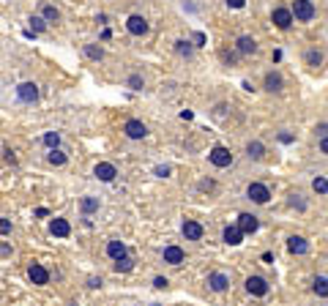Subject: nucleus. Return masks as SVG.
I'll list each match as a JSON object with an SVG mask.
<instances>
[{
  "mask_svg": "<svg viewBox=\"0 0 328 306\" xmlns=\"http://www.w3.org/2000/svg\"><path fill=\"white\" fill-rule=\"evenodd\" d=\"M287 252L290 254H306L309 252V241L304 235H290L287 238Z\"/></svg>",
  "mask_w": 328,
  "mask_h": 306,
  "instance_id": "dca6fc26",
  "label": "nucleus"
},
{
  "mask_svg": "<svg viewBox=\"0 0 328 306\" xmlns=\"http://www.w3.org/2000/svg\"><path fill=\"white\" fill-rule=\"evenodd\" d=\"M317 151H320L323 156H328V137H323V140H320V145H317Z\"/></svg>",
  "mask_w": 328,
  "mask_h": 306,
  "instance_id": "79ce46f5",
  "label": "nucleus"
},
{
  "mask_svg": "<svg viewBox=\"0 0 328 306\" xmlns=\"http://www.w3.org/2000/svg\"><path fill=\"white\" fill-rule=\"evenodd\" d=\"M315 134L320 137V140H323V137H328V123H317L315 126Z\"/></svg>",
  "mask_w": 328,
  "mask_h": 306,
  "instance_id": "4c0bfd02",
  "label": "nucleus"
},
{
  "mask_svg": "<svg viewBox=\"0 0 328 306\" xmlns=\"http://www.w3.org/2000/svg\"><path fill=\"white\" fill-rule=\"evenodd\" d=\"M44 145H47L49 151H55V148L60 145V134L58 131H47V134H44Z\"/></svg>",
  "mask_w": 328,
  "mask_h": 306,
  "instance_id": "473e14b6",
  "label": "nucleus"
},
{
  "mask_svg": "<svg viewBox=\"0 0 328 306\" xmlns=\"http://www.w3.org/2000/svg\"><path fill=\"white\" fill-rule=\"evenodd\" d=\"M126 30H129L131 36H148V30H151V22H148L142 14H131V17L126 19Z\"/></svg>",
  "mask_w": 328,
  "mask_h": 306,
  "instance_id": "423d86ee",
  "label": "nucleus"
},
{
  "mask_svg": "<svg viewBox=\"0 0 328 306\" xmlns=\"http://www.w3.org/2000/svg\"><path fill=\"white\" fill-rule=\"evenodd\" d=\"M123 131H126L129 140H145L148 137V126L142 123V120H137V118L126 120V123H123Z\"/></svg>",
  "mask_w": 328,
  "mask_h": 306,
  "instance_id": "0eeeda50",
  "label": "nucleus"
},
{
  "mask_svg": "<svg viewBox=\"0 0 328 306\" xmlns=\"http://www.w3.org/2000/svg\"><path fill=\"white\" fill-rule=\"evenodd\" d=\"M306 63H309V69H320L323 55L317 52V49H309V52H306Z\"/></svg>",
  "mask_w": 328,
  "mask_h": 306,
  "instance_id": "2f4dec72",
  "label": "nucleus"
},
{
  "mask_svg": "<svg viewBox=\"0 0 328 306\" xmlns=\"http://www.w3.org/2000/svg\"><path fill=\"white\" fill-rule=\"evenodd\" d=\"M47 161H49V164H55V167H63V164H66V153H63V151H58V148H55V151H49Z\"/></svg>",
  "mask_w": 328,
  "mask_h": 306,
  "instance_id": "cd10ccee",
  "label": "nucleus"
},
{
  "mask_svg": "<svg viewBox=\"0 0 328 306\" xmlns=\"http://www.w3.org/2000/svg\"><path fill=\"white\" fill-rule=\"evenodd\" d=\"M131 268H134V260H131L129 254H126V257H121V260H115V271L118 273H129Z\"/></svg>",
  "mask_w": 328,
  "mask_h": 306,
  "instance_id": "bb28decb",
  "label": "nucleus"
},
{
  "mask_svg": "<svg viewBox=\"0 0 328 306\" xmlns=\"http://www.w3.org/2000/svg\"><path fill=\"white\" fill-rule=\"evenodd\" d=\"M241 55H254L257 52V41H254L252 36H238V41H235Z\"/></svg>",
  "mask_w": 328,
  "mask_h": 306,
  "instance_id": "6ab92c4d",
  "label": "nucleus"
},
{
  "mask_svg": "<svg viewBox=\"0 0 328 306\" xmlns=\"http://www.w3.org/2000/svg\"><path fill=\"white\" fill-rule=\"evenodd\" d=\"M99 197H82V202H80V208H82V213H85V216H90V213H96L99 211Z\"/></svg>",
  "mask_w": 328,
  "mask_h": 306,
  "instance_id": "b1692460",
  "label": "nucleus"
},
{
  "mask_svg": "<svg viewBox=\"0 0 328 306\" xmlns=\"http://www.w3.org/2000/svg\"><path fill=\"white\" fill-rule=\"evenodd\" d=\"M153 172H156V175H159V178H170V172H172V167H170V164H162V167H156V170H153Z\"/></svg>",
  "mask_w": 328,
  "mask_h": 306,
  "instance_id": "f704fd0d",
  "label": "nucleus"
},
{
  "mask_svg": "<svg viewBox=\"0 0 328 306\" xmlns=\"http://www.w3.org/2000/svg\"><path fill=\"white\" fill-rule=\"evenodd\" d=\"M28 22H30V30H33V33H44V30H47V19L44 17H30Z\"/></svg>",
  "mask_w": 328,
  "mask_h": 306,
  "instance_id": "7c9ffc66",
  "label": "nucleus"
},
{
  "mask_svg": "<svg viewBox=\"0 0 328 306\" xmlns=\"http://www.w3.org/2000/svg\"><path fill=\"white\" fill-rule=\"evenodd\" d=\"M101 284H104V282H101V276H90L88 279V287H93V290H99Z\"/></svg>",
  "mask_w": 328,
  "mask_h": 306,
  "instance_id": "a19ab883",
  "label": "nucleus"
},
{
  "mask_svg": "<svg viewBox=\"0 0 328 306\" xmlns=\"http://www.w3.org/2000/svg\"><path fill=\"white\" fill-rule=\"evenodd\" d=\"M162 257H164V263H170V265H181V263H186V252H183L181 246H164Z\"/></svg>",
  "mask_w": 328,
  "mask_h": 306,
  "instance_id": "4468645a",
  "label": "nucleus"
},
{
  "mask_svg": "<svg viewBox=\"0 0 328 306\" xmlns=\"http://www.w3.org/2000/svg\"><path fill=\"white\" fill-rule=\"evenodd\" d=\"M17 96H19V101H25V104H33V101H39V85L36 82L17 85Z\"/></svg>",
  "mask_w": 328,
  "mask_h": 306,
  "instance_id": "9d476101",
  "label": "nucleus"
},
{
  "mask_svg": "<svg viewBox=\"0 0 328 306\" xmlns=\"http://www.w3.org/2000/svg\"><path fill=\"white\" fill-rule=\"evenodd\" d=\"M28 279H30L33 284H39V287H41V284H49V271L44 268V265L33 263V265L28 268Z\"/></svg>",
  "mask_w": 328,
  "mask_h": 306,
  "instance_id": "9b49d317",
  "label": "nucleus"
},
{
  "mask_svg": "<svg viewBox=\"0 0 328 306\" xmlns=\"http://www.w3.org/2000/svg\"><path fill=\"white\" fill-rule=\"evenodd\" d=\"M49 232H52L55 238H69L71 235V224L66 222V219H52V222H49Z\"/></svg>",
  "mask_w": 328,
  "mask_h": 306,
  "instance_id": "f3484780",
  "label": "nucleus"
},
{
  "mask_svg": "<svg viewBox=\"0 0 328 306\" xmlns=\"http://www.w3.org/2000/svg\"><path fill=\"white\" fill-rule=\"evenodd\" d=\"M208 287H211L213 293H224V290L230 287V276H227V273H222V271L208 273Z\"/></svg>",
  "mask_w": 328,
  "mask_h": 306,
  "instance_id": "f8f14e48",
  "label": "nucleus"
},
{
  "mask_svg": "<svg viewBox=\"0 0 328 306\" xmlns=\"http://www.w3.org/2000/svg\"><path fill=\"white\" fill-rule=\"evenodd\" d=\"M151 306H162V304H151Z\"/></svg>",
  "mask_w": 328,
  "mask_h": 306,
  "instance_id": "37998d69",
  "label": "nucleus"
},
{
  "mask_svg": "<svg viewBox=\"0 0 328 306\" xmlns=\"http://www.w3.org/2000/svg\"><path fill=\"white\" fill-rule=\"evenodd\" d=\"M167 284H170V282H167L164 276H156V279H153V287H156V290H164Z\"/></svg>",
  "mask_w": 328,
  "mask_h": 306,
  "instance_id": "ea45409f",
  "label": "nucleus"
},
{
  "mask_svg": "<svg viewBox=\"0 0 328 306\" xmlns=\"http://www.w3.org/2000/svg\"><path fill=\"white\" fill-rule=\"evenodd\" d=\"M312 191H315V194H328V178L326 175L312 178Z\"/></svg>",
  "mask_w": 328,
  "mask_h": 306,
  "instance_id": "a878e982",
  "label": "nucleus"
},
{
  "mask_svg": "<svg viewBox=\"0 0 328 306\" xmlns=\"http://www.w3.org/2000/svg\"><path fill=\"white\" fill-rule=\"evenodd\" d=\"M282 88H285L282 74L279 71H268V74H265V90H268V93H279Z\"/></svg>",
  "mask_w": 328,
  "mask_h": 306,
  "instance_id": "a211bd4d",
  "label": "nucleus"
},
{
  "mask_svg": "<svg viewBox=\"0 0 328 306\" xmlns=\"http://www.w3.org/2000/svg\"><path fill=\"white\" fill-rule=\"evenodd\" d=\"M246 156H249L252 161H260V159L265 156V145H263L260 140H252L249 145H246Z\"/></svg>",
  "mask_w": 328,
  "mask_h": 306,
  "instance_id": "aec40b11",
  "label": "nucleus"
},
{
  "mask_svg": "<svg viewBox=\"0 0 328 306\" xmlns=\"http://www.w3.org/2000/svg\"><path fill=\"white\" fill-rule=\"evenodd\" d=\"M222 241L227 243V246H241V243H244V232H241L238 224H233V227H224Z\"/></svg>",
  "mask_w": 328,
  "mask_h": 306,
  "instance_id": "2eb2a0df",
  "label": "nucleus"
},
{
  "mask_svg": "<svg viewBox=\"0 0 328 306\" xmlns=\"http://www.w3.org/2000/svg\"><path fill=\"white\" fill-rule=\"evenodd\" d=\"M175 52L181 55V58H192V55H194V41H189V38H178V41H175Z\"/></svg>",
  "mask_w": 328,
  "mask_h": 306,
  "instance_id": "5701e85b",
  "label": "nucleus"
},
{
  "mask_svg": "<svg viewBox=\"0 0 328 306\" xmlns=\"http://www.w3.org/2000/svg\"><path fill=\"white\" fill-rule=\"evenodd\" d=\"M126 85H129L131 90H142L145 88V79H142V74H129L126 76Z\"/></svg>",
  "mask_w": 328,
  "mask_h": 306,
  "instance_id": "c756f323",
  "label": "nucleus"
},
{
  "mask_svg": "<svg viewBox=\"0 0 328 306\" xmlns=\"http://www.w3.org/2000/svg\"><path fill=\"white\" fill-rule=\"evenodd\" d=\"M11 232V222L8 219H0V235H8Z\"/></svg>",
  "mask_w": 328,
  "mask_h": 306,
  "instance_id": "e433bc0d",
  "label": "nucleus"
},
{
  "mask_svg": "<svg viewBox=\"0 0 328 306\" xmlns=\"http://www.w3.org/2000/svg\"><path fill=\"white\" fill-rule=\"evenodd\" d=\"M41 17L47 19V22H60V11L52 3H41Z\"/></svg>",
  "mask_w": 328,
  "mask_h": 306,
  "instance_id": "393cba45",
  "label": "nucleus"
},
{
  "mask_svg": "<svg viewBox=\"0 0 328 306\" xmlns=\"http://www.w3.org/2000/svg\"><path fill=\"white\" fill-rule=\"evenodd\" d=\"M246 197H249V200L252 202H257V205H265V202L271 200V189L265 186V183H249V186H246Z\"/></svg>",
  "mask_w": 328,
  "mask_h": 306,
  "instance_id": "20e7f679",
  "label": "nucleus"
},
{
  "mask_svg": "<svg viewBox=\"0 0 328 306\" xmlns=\"http://www.w3.org/2000/svg\"><path fill=\"white\" fill-rule=\"evenodd\" d=\"M181 232H183V238L186 241H203V224L200 222H194V219H186V222L181 224Z\"/></svg>",
  "mask_w": 328,
  "mask_h": 306,
  "instance_id": "6e6552de",
  "label": "nucleus"
},
{
  "mask_svg": "<svg viewBox=\"0 0 328 306\" xmlns=\"http://www.w3.org/2000/svg\"><path fill=\"white\" fill-rule=\"evenodd\" d=\"M312 293H315L317 298H328V276H315V282H312Z\"/></svg>",
  "mask_w": 328,
  "mask_h": 306,
  "instance_id": "4be33fe9",
  "label": "nucleus"
},
{
  "mask_svg": "<svg viewBox=\"0 0 328 306\" xmlns=\"http://www.w3.org/2000/svg\"><path fill=\"white\" fill-rule=\"evenodd\" d=\"M93 175L99 178V181L110 183V181H115L118 170H115V164H110V161H99V164L93 167Z\"/></svg>",
  "mask_w": 328,
  "mask_h": 306,
  "instance_id": "ddd939ff",
  "label": "nucleus"
},
{
  "mask_svg": "<svg viewBox=\"0 0 328 306\" xmlns=\"http://www.w3.org/2000/svg\"><path fill=\"white\" fill-rule=\"evenodd\" d=\"M208 161H211L213 167H230L233 164V151L230 148H224V145H216V148H211V153H208Z\"/></svg>",
  "mask_w": 328,
  "mask_h": 306,
  "instance_id": "f03ea898",
  "label": "nucleus"
},
{
  "mask_svg": "<svg viewBox=\"0 0 328 306\" xmlns=\"http://www.w3.org/2000/svg\"><path fill=\"white\" fill-rule=\"evenodd\" d=\"M85 55H88L90 60H101L104 58V49H101L99 44H85Z\"/></svg>",
  "mask_w": 328,
  "mask_h": 306,
  "instance_id": "c85d7f7f",
  "label": "nucleus"
},
{
  "mask_svg": "<svg viewBox=\"0 0 328 306\" xmlns=\"http://www.w3.org/2000/svg\"><path fill=\"white\" fill-rule=\"evenodd\" d=\"M246 293L254 295V298H265V295L271 293V284L265 282L263 276H249L246 279Z\"/></svg>",
  "mask_w": 328,
  "mask_h": 306,
  "instance_id": "39448f33",
  "label": "nucleus"
},
{
  "mask_svg": "<svg viewBox=\"0 0 328 306\" xmlns=\"http://www.w3.org/2000/svg\"><path fill=\"white\" fill-rule=\"evenodd\" d=\"M290 208H295V211H306V200L298 194V191H293V194H290Z\"/></svg>",
  "mask_w": 328,
  "mask_h": 306,
  "instance_id": "72a5a7b5",
  "label": "nucleus"
},
{
  "mask_svg": "<svg viewBox=\"0 0 328 306\" xmlns=\"http://www.w3.org/2000/svg\"><path fill=\"white\" fill-rule=\"evenodd\" d=\"M224 3H227V8H235V11L246 6V0H224Z\"/></svg>",
  "mask_w": 328,
  "mask_h": 306,
  "instance_id": "58836bf2",
  "label": "nucleus"
},
{
  "mask_svg": "<svg viewBox=\"0 0 328 306\" xmlns=\"http://www.w3.org/2000/svg\"><path fill=\"white\" fill-rule=\"evenodd\" d=\"M192 41H194V47H205V33H203V30H197V33L192 36Z\"/></svg>",
  "mask_w": 328,
  "mask_h": 306,
  "instance_id": "c9c22d12",
  "label": "nucleus"
},
{
  "mask_svg": "<svg viewBox=\"0 0 328 306\" xmlns=\"http://www.w3.org/2000/svg\"><path fill=\"white\" fill-rule=\"evenodd\" d=\"M271 22H274L279 30H290V28H293V22H295V17H293V11H290V8L276 6L274 11H271Z\"/></svg>",
  "mask_w": 328,
  "mask_h": 306,
  "instance_id": "7ed1b4c3",
  "label": "nucleus"
},
{
  "mask_svg": "<svg viewBox=\"0 0 328 306\" xmlns=\"http://www.w3.org/2000/svg\"><path fill=\"white\" fill-rule=\"evenodd\" d=\"M235 224L241 227V232H244V235H252V232H257V230H260V219L254 216V213H241Z\"/></svg>",
  "mask_w": 328,
  "mask_h": 306,
  "instance_id": "1a4fd4ad",
  "label": "nucleus"
},
{
  "mask_svg": "<svg viewBox=\"0 0 328 306\" xmlns=\"http://www.w3.org/2000/svg\"><path fill=\"white\" fill-rule=\"evenodd\" d=\"M290 11H293L295 22H312V19L317 17V6H315V0H293Z\"/></svg>",
  "mask_w": 328,
  "mask_h": 306,
  "instance_id": "f257e3e1",
  "label": "nucleus"
},
{
  "mask_svg": "<svg viewBox=\"0 0 328 306\" xmlns=\"http://www.w3.org/2000/svg\"><path fill=\"white\" fill-rule=\"evenodd\" d=\"M107 254H110L112 260L126 257V243H123V241H118V238H112V241L107 243Z\"/></svg>",
  "mask_w": 328,
  "mask_h": 306,
  "instance_id": "412c9836",
  "label": "nucleus"
}]
</instances>
